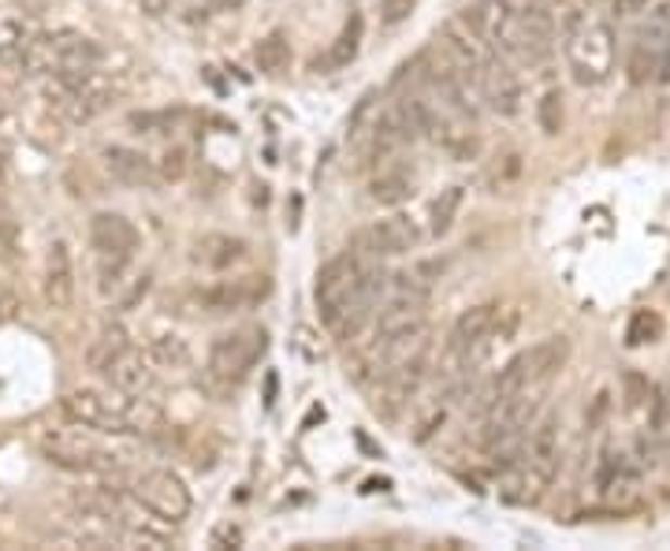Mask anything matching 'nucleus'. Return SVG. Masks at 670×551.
I'll use <instances>...</instances> for the list:
<instances>
[{
    "label": "nucleus",
    "mask_w": 670,
    "mask_h": 551,
    "mask_svg": "<svg viewBox=\"0 0 670 551\" xmlns=\"http://www.w3.org/2000/svg\"><path fill=\"white\" fill-rule=\"evenodd\" d=\"M90 247L98 253H119L135 258L138 250V227L119 213H93L90 221Z\"/></svg>",
    "instance_id": "2eb2a0df"
},
{
    "label": "nucleus",
    "mask_w": 670,
    "mask_h": 551,
    "mask_svg": "<svg viewBox=\"0 0 670 551\" xmlns=\"http://www.w3.org/2000/svg\"><path fill=\"white\" fill-rule=\"evenodd\" d=\"M622 399H625V410H641L645 402L652 399V384L645 373L637 370H625L622 373Z\"/></svg>",
    "instance_id": "cd10ccee"
},
{
    "label": "nucleus",
    "mask_w": 670,
    "mask_h": 551,
    "mask_svg": "<svg viewBox=\"0 0 670 551\" xmlns=\"http://www.w3.org/2000/svg\"><path fill=\"white\" fill-rule=\"evenodd\" d=\"M224 4H231V8H235V4H242V0H224Z\"/></svg>",
    "instance_id": "4c0bfd02"
},
{
    "label": "nucleus",
    "mask_w": 670,
    "mask_h": 551,
    "mask_svg": "<svg viewBox=\"0 0 670 551\" xmlns=\"http://www.w3.org/2000/svg\"><path fill=\"white\" fill-rule=\"evenodd\" d=\"M615 12H619V15H637V12H648V0H615Z\"/></svg>",
    "instance_id": "2f4dec72"
},
{
    "label": "nucleus",
    "mask_w": 670,
    "mask_h": 551,
    "mask_svg": "<svg viewBox=\"0 0 670 551\" xmlns=\"http://www.w3.org/2000/svg\"><path fill=\"white\" fill-rule=\"evenodd\" d=\"M41 295H46L49 310H72V302H75V265H72V250H67L64 239L52 242L46 253Z\"/></svg>",
    "instance_id": "ddd939ff"
},
{
    "label": "nucleus",
    "mask_w": 670,
    "mask_h": 551,
    "mask_svg": "<svg viewBox=\"0 0 670 551\" xmlns=\"http://www.w3.org/2000/svg\"><path fill=\"white\" fill-rule=\"evenodd\" d=\"M463 198H466V190L463 187H447V190H440L437 198H432V209H429V231L437 235H447L451 231V224H455V216H458V209H463Z\"/></svg>",
    "instance_id": "5701e85b"
},
{
    "label": "nucleus",
    "mask_w": 670,
    "mask_h": 551,
    "mask_svg": "<svg viewBox=\"0 0 670 551\" xmlns=\"http://www.w3.org/2000/svg\"><path fill=\"white\" fill-rule=\"evenodd\" d=\"M127 268L130 258H119V253H98V291L104 299H116L127 284Z\"/></svg>",
    "instance_id": "b1692460"
},
{
    "label": "nucleus",
    "mask_w": 670,
    "mask_h": 551,
    "mask_svg": "<svg viewBox=\"0 0 670 551\" xmlns=\"http://www.w3.org/2000/svg\"><path fill=\"white\" fill-rule=\"evenodd\" d=\"M463 23L489 49L503 52L507 60H515V52H518V12H515L510 0H477V4L463 15Z\"/></svg>",
    "instance_id": "39448f33"
},
{
    "label": "nucleus",
    "mask_w": 670,
    "mask_h": 551,
    "mask_svg": "<svg viewBox=\"0 0 670 551\" xmlns=\"http://www.w3.org/2000/svg\"><path fill=\"white\" fill-rule=\"evenodd\" d=\"M648 406H652V428H656V433H667L670 428V376L659 388H652Z\"/></svg>",
    "instance_id": "c85d7f7f"
},
{
    "label": "nucleus",
    "mask_w": 670,
    "mask_h": 551,
    "mask_svg": "<svg viewBox=\"0 0 670 551\" xmlns=\"http://www.w3.org/2000/svg\"><path fill=\"white\" fill-rule=\"evenodd\" d=\"M104 168H109V176L116 183H124V187H153L161 179L150 156L130 150V146H109L104 150Z\"/></svg>",
    "instance_id": "dca6fc26"
},
{
    "label": "nucleus",
    "mask_w": 670,
    "mask_h": 551,
    "mask_svg": "<svg viewBox=\"0 0 670 551\" xmlns=\"http://www.w3.org/2000/svg\"><path fill=\"white\" fill-rule=\"evenodd\" d=\"M182 172H187V150H168L161 156V168H156L161 179H182Z\"/></svg>",
    "instance_id": "c756f323"
},
{
    "label": "nucleus",
    "mask_w": 670,
    "mask_h": 551,
    "mask_svg": "<svg viewBox=\"0 0 670 551\" xmlns=\"http://www.w3.org/2000/svg\"><path fill=\"white\" fill-rule=\"evenodd\" d=\"M60 406L83 428H98V433H109V436L135 433V406L127 399H112L104 391L78 388V391H67Z\"/></svg>",
    "instance_id": "20e7f679"
},
{
    "label": "nucleus",
    "mask_w": 670,
    "mask_h": 551,
    "mask_svg": "<svg viewBox=\"0 0 670 551\" xmlns=\"http://www.w3.org/2000/svg\"><path fill=\"white\" fill-rule=\"evenodd\" d=\"M216 540H228V544H242V533L231 529V526H224L220 533H216Z\"/></svg>",
    "instance_id": "c9c22d12"
},
{
    "label": "nucleus",
    "mask_w": 670,
    "mask_h": 551,
    "mask_svg": "<svg viewBox=\"0 0 670 551\" xmlns=\"http://www.w3.org/2000/svg\"><path fill=\"white\" fill-rule=\"evenodd\" d=\"M150 362H156L161 370H187L190 365V347L179 336H156L150 343Z\"/></svg>",
    "instance_id": "393cba45"
},
{
    "label": "nucleus",
    "mask_w": 670,
    "mask_h": 551,
    "mask_svg": "<svg viewBox=\"0 0 670 551\" xmlns=\"http://www.w3.org/2000/svg\"><path fill=\"white\" fill-rule=\"evenodd\" d=\"M562 49H567L570 72L581 86H596L615 67V30L607 23H589L581 8L562 12Z\"/></svg>",
    "instance_id": "f257e3e1"
},
{
    "label": "nucleus",
    "mask_w": 670,
    "mask_h": 551,
    "mask_svg": "<svg viewBox=\"0 0 670 551\" xmlns=\"http://www.w3.org/2000/svg\"><path fill=\"white\" fill-rule=\"evenodd\" d=\"M659 78L670 83V38H667V46H663V57H659Z\"/></svg>",
    "instance_id": "f704fd0d"
},
{
    "label": "nucleus",
    "mask_w": 670,
    "mask_h": 551,
    "mask_svg": "<svg viewBox=\"0 0 670 551\" xmlns=\"http://www.w3.org/2000/svg\"><path fill=\"white\" fill-rule=\"evenodd\" d=\"M142 12H150V15H164L168 12V0H135Z\"/></svg>",
    "instance_id": "473e14b6"
},
{
    "label": "nucleus",
    "mask_w": 670,
    "mask_h": 551,
    "mask_svg": "<svg viewBox=\"0 0 670 551\" xmlns=\"http://www.w3.org/2000/svg\"><path fill=\"white\" fill-rule=\"evenodd\" d=\"M570 362V339L567 336H547L536 347L521 351V365H526V380L529 388H541L552 380L555 373H562Z\"/></svg>",
    "instance_id": "4468645a"
},
{
    "label": "nucleus",
    "mask_w": 670,
    "mask_h": 551,
    "mask_svg": "<svg viewBox=\"0 0 670 551\" xmlns=\"http://www.w3.org/2000/svg\"><path fill=\"white\" fill-rule=\"evenodd\" d=\"M8 98H12V93H8L4 86H0V120H4L8 112H12V101H8Z\"/></svg>",
    "instance_id": "e433bc0d"
},
{
    "label": "nucleus",
    "mask_w": 670,
    "mask_h": 551,
    "mask_svg": "<svg viewBox=\"0 0 670 551\" xmlns=\"http://www.w3.org/2000/svg\"><path fill=\"white\" fill-rule=\"evenodd\" d=\"M521 466H526L529 474L541 477L544 485L559 474V466H562V417H559V410L536 414V422L529 425Z\"/></svg>",
    "instance_id": "0eeeda50"
},
{
    "label": "nucleus",
    "mask_w": 670,
    "mask_h": 551,
    "mask_svg": "<svg viewBox=\"0 0 670 551\" xmlns=\"http://www.w3.org/2000/svg\"><path fill=\"white\" fill-rule=\"evenodd\" d=\"M273 291V279L268 276H239V279H224V284H213L205 291H198V305L208 313H235L246 310V305H257L261 299H268Z\"/></svg>",
    "instance_id": "9d476101"
},
{
    "label": "nucleus",
    "mask_w": 670,
    "mask_h": 551,
    "mask_svg": "<svg viewBox=\"0 0 670 551\" xmlns=\"http://www.w3.org/2000/svg\"><path fill=\"white\" fill-rule=\"evenodd\" d=\"M104 376L112 380V388L119 391V396H142V391L153 388V370H150V358L138 354V351H127L116 358V362L104 370Z\"/></svg>",
    "instance_id": "f3484780"
},
{
    "label": "nucleus",
    "mask_w": 670,
    "mask_h": 551,
    "mask_svg": "<svg viewBox=\"0 0 670 551\" xmlns=\"http://www.w3.org/2000/svg\"><path fill=\"white\" fill-rule=\"evenodd\" d=\"M362 34H365V20L358 12L351 15V20L343 23V30L336 34V41L332 46H328V52H325V60H320V64L325 67H346V64H354V57H358V49H362Z\"/></svg>",
    "instance_id": "aec40b11"
},
{
    "label": "nucleus",
    "mask_w": 670,
    "mask_h": 551,
    "mask_svg": "<svg viewBox=\"0 0 670 551\" xmlns=\"http://www.w3.org/2000/svg\"><path fill=\"white\" fill-rule=\"evenodd\" d=\"M607 399H611V396H607V391H599V396H596V406H593V417H589V425H599V417L607 414Z\"/></svg>",
    "instance_id": "72a5a7b5"
},
{
    "label": "nucleus",
    "mask_w": 670,
    "mask_h": 551,
    "mask_svg": "<svg viewBox=\"0 0 670 551\" xmlns=\"http://www.w3.org/2000/svg\"><path fill=\"white\" fill-rule=\"evenodd\" d=\"M41 448H46L52 466H64V469H109L116 466L112 454H104L101 448H93L86 436H75V433H46L41 436Z\"/></svg>",
    "instance_id": "9b49d317"
},
{
    "label": "nucleus",
    "mask_w": 670,
    "mask_h": 551,
    "mask_svg": "<svg viewBox=\"0 0 670 551\" xmlns=\"http://www.w3.org/2000/svg\"><path fill=\"white\" fill-rule=\"evenodd\" d=\"M369 195L377 205H403V201L414 198V176L395 161L377 164V176L369 183Z\"/></svg>",
    "instance_id": "6ab92c4d"
},
{
    "label": "nucleus",
    "mask_w": 670,
    "mask_h": 551,
    "mask_svg": "<svg viewBox=\"0 0 670 551\" xmlns=\"http://www.w3.org/2000/svg\"><path fill=\"white\" fill-rule=\"evenodd\" d=\"M555 38H559V30H555V15L547 12L544 4H526L518 12V52L515 60L529 67H541L552 60L555 52Z\"/></svg>",
    "instance_id": "1a4fd4ad"
},
{
    "label": "nucleus",
    "mask_w": 670,
    "mask_h": 551,
    "mask_svg": "<svg viewBox=\"0 0 670 551\" xmlns=\"http://www.w3.org/2000/svg\"><path fill=\"white\" fill-rule=\"evenodd\" d=\"M254 64H257L261 75H283L287 67H291V41H287L283 30H273L257 41Z\"/></svg>",
    "instance_id": "412c9836"
},
{
    "label": "nucleus",
    "mask_w": 670,
    "mask_h": 551,
    "mask_svg": "<svg viewBox=\"0 0 670 551\" xmlns=\"http://www.w3.org/2000/svg\"><path fill=\"white\" fill-rule=\"evenodd\" d=\"M536 124H541L544 135H559L562 124H567V112H562V93L547 90L541 101H536Z\"/></svg>",
    "instance_id": "bb28decb"
},
{
    "label": "nucleus",
    "mask_w": 670,
    "mask_h": 551,
    "mask_svg": "<svg viewBox=\"0 0 670 551\" xmlns=\"http://www.w3.org/2000/svg\"><path fill=\"white\" fill-rule=\"evenodd\" d=\"M104 60V49L83 34H46L23 49V67L30 75H86Z\"/></svg>",
    "instance_id": "f03ea898"
},
{
    "label": "nucleus",
    "mask_w": 670,
    "mask_h": 551,
    "mask_svg": "<svg viewBox=\"0 0 670 551\" xmlns=\"http://www.w3.org/2000/svg\"><path fill=\"white\" fill-rule=\"evenodd\" d=\"M477 90L500 116H518L521 112V78L515 75V67H510V60L503 52L500 57L489 52L484 64L477 67Z\"/></svg>",
    "instance_id": "6e6552de"
},
{
    "label": "nucleus",
    "mask_w": 670,
    "mask_h": 551,
    "mask_svg": "<svg viewBox=\"0 0 670 551\" xmlns=\"http://www.w3.org/2000/svg\"><path fill=\"white\" fill-rule=\"evenodd\" d=\"M663 336V317L652 310H637L630 317V328H625V343L630 347H645V343H656Z\"/></svg>",
    "instance_id": "a878e982"
},
{
    "label": "nucleus",
    "mask_w": 670,
    "mask_h": 551,
    "mask_svg": "<svg viewBox=\"0 0 670 551\" xmlns=\"http://www.w3.org/2000/svg\"><path fill=\"white\" fill-rule=\"evenodd\" d=\"M380 8H384V20L388 23H403L406 15L417 8V0H380Z\"/></svg>",
    "instance_id": "7c9ffc66"
},
{
    "label": "nucleus",
    "mask_w": 670,
    "mask_h": 551,
    "mask_svg": "<svg viewBox=\"0 0 670 551\" xmlns=\"http://www.w3.org/2000/svg\"><path fill=\"white\" fill-rule=\"evenodd\" d=\"M417 242H421V231H417V224L403 213L384 216V221H372L362 235V247L369 250V258H377V261L410 253V250H417Z\"/></svg>",
    "instance_id": "f8f14e48"
},
{
    "label": "nucleus",
    "mask_w": 670,
    "mask_h": 551,
    "mask_svg": "<svg viewBox=\"0 0 670 551\" xmlns=\"http://www.w3.org/2000/svg\"><path fill=\"white\" fill-rule=\"evenodd\" d=\"M242 258H246V242L235 239V235L208 231L194 242V261L213 268V273H224V268H231L235 261H242Z\"/></svg>",
    "instance_id": "a211bd4d"
},
{
    "label": "nucleus",
    "mask_w": 670,
    "mask_h": 551,
    "mask_svg": "<svg viewBox=\"0 0 670 551\" xmlns=\"http://www.w3.org/2000/svg\"><path fill=\"white\" fill-rule=\"evenodd\" d=\"M127 331L119 328V325H104L101 331H98V339H93L90 343V351H86V362H90V370H98V373H104L109 370L112 362H116L119 354L127 351Z\"/></svg>",
    "instance_id": "4be33fe9"
},
{
    "label": "nucleus",
    "mask_w": 670,
    "mask_h": 551,
    "mask_svg": "<svg viewBox=\"0 0 670 551\" xmlns=\"http://www.w3.org/2000/svg\"><path fill=\"white\" fill-rule=\"evenodd\" d=\"M268 351V331L250 325V328H235L213 339L208 347V373L224 384H239L254 365L261 362V354Z\"/></svg>",
    "instance_id": "7ed1b4c3"
},
{
    "label": "nucleus",
    "mask_w": 670,
    "mask_h": 551,
    "mask_svg": "<svg viewBox=\"0 0 670 551\" xmlns=\"http://www.w3.org/2000/svg\"><path fill=\"white\" fill-rule=\"evenodd\" d=\"M135 500L164 522H182L190 514V492L172 469H146L135 480Z\"/></svg>",
    "instance_id": "423d86ee"
}]
</instances>
